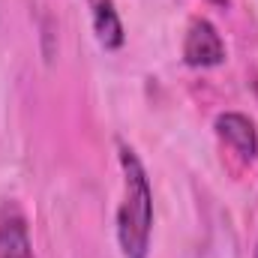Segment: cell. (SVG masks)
Wrapping results in <instances>:
<instances>
[{
	"instance_id": "1",
	"label": "cell",
	"mask_w": 258,
	"mask_h": 258,
	"mask_svg": "<svg viewBox=\"0 0 258 258\" xmlns=\"http://www.w3.org/2000/svg\"><path fill=\"white\" fill-rule=\"evenodd\" d=\"M123 168V201L117 207V243L123 258H147L153 234V189L138 153L129 144H117Z\"/></svg>"
},
{
	"instance_id": "2",
	"label": "cell",
	"mask_w": 258,
	"mask_h": 258,
	"mask_svg": "<svg viewBox=\"0 0 258 258\" xmlns=\"http://www.w3.org/2000/svg\"><path fill=\"white\" fill-rule=\"evenodd\" d=\"M183 60L195 69H210L225 60V45L219 30L207 18H195L183 39Z\"/></svg>"
},
{
	"instance_id": "6",
	"label": "cell",
	"mask_w": 258,
	"mask_h": 258,
	"mask_svg": "<svg viewBox=\"0 0 258 258\" xmlns=\"http://www.w3.org/2000/svg\"><path fill=\"white\" fill-rule=\"evenodd\" d=\"M210 3H216V6H225V3H228V0H210Z\"/></svg>"
},
{
	"instance_id": "7",
	"label": "cell",
	"mask_w": 258,
	"mask_h": 258,
	"mask_svg": "<svg viewBox=\"0 0 258 258\" xmlns=\"http://www.w3.org/2000/svg\"><path fill=\"white\" fill-rule=\"evenodd\" d=\"M252 258H258V246H255V255H252Z\"/></svg>"
},
{
	"instance_id": "3",
	"label": "cell",
	"mask_w": 258,
	"mask_h": 258,
	"mask_svg": "<svg viewBox=\"0 0 258 258\" xmlns=\"http://www.w3.org/2000/svg\"><path fill=\"white\" fill-rule=\"evenodd\" d=\"M0 258H33L27 219L15 201L0 207Z\"/></svg>"
},
{
	"instance_id": "4",
	"label": "cell",
	"mask_w": 258,
	"mask_h": 258,
	"mask_svg": "<svg viewBox=\"0 0 258 258\" xmlns=\"http://www.w3.org/2000/svg\"><path fill=\"white\" fill-rule=\"evenodd\" d=\"M216 135L234 147V153H240L243 159H255L258 156V129L246 114L237 111H225L216 117Z\"/></svg>"
},
{
	"instance_id": "5",
	"label": "cell",
	"mask_w": 258,
	"mask_h": 258,
	"mask_svg": "<svg viewBox=\"0 0 258 258\" xmlns=\"http://www.w3.org/2000/svg\"><path fill=\"white\" fill-rule=\"evenodd\" d=\"M90 6V21H93V33L99 39V45L105 51H117L126 39L123 33V21L117 15V6L114 0H87Z\"/></svg>"
}]
</instances>
